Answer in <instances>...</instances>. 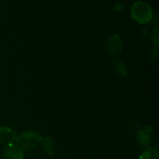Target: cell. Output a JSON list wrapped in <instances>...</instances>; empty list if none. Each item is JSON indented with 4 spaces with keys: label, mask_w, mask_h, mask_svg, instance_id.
<instances>
[{
    "label": "cell",
    "mask_w": 159,
    "mask_h": 159,
    "mask_svg": "<svg viewBox=\"0 0 159 159\" xmlns=\"http://www.w3.org/2000/svg\"><path fill=\"white\" fill-rule=\"evenodd\" d=\"M124 9V5H122L121 3H117V4L115 6V9L116 11H120Z\"/></svg>",
    "instance_id": "11"
},
{
    "label": "cell",
    "mask_w": 159,
    "mask_h": 159,
    "mask_svg": "<svg viewBox=\"0 0 159 159\" xmlns=\"http://www.w3.org/2000/svg\"><path fill=\"white\" fill-rule=\"evenodd\" d=\"M139 159H159V152L155 148H148L141 153Z\"/></svg>",
    "instance_id": "8"
},
{
    "label": "cell",
    "mask_w": 159,
    "mask_h": 159,
    "mask_svg": "<svg viewBox=\"0 0 159 159\" xmlns=\"http://www.w3.org/2000/svg\"><path fill=\"white\" fill-rule=\"evenodd\" d=\"M152 127H148L145 129L140 130L138 133V142L142 148H145L149 145L151 142L150 132Z\"/></svg>",
    "instance_id": "6"
},
{
    "label": "cell",
    "mask_w": 159,
    "mask_h": 159,
    "mask_svg": "<svg viewBox=\"0 0 159 159\" xmlns=\"http://www.w3.org/2000/svg\"><path fill=\"white\" fill-rule=\"evenodd\" d=\"M17 134L14 130L8 127H0V144L10 145L16 142Z\"/></svg>",
    "instance_id": "5"
},
{
    "label": "cell",
    "mask_w": 159,
    "mask_h": 159,
    "mask_svg": "<svg viewBox=\"0 0 159 159\" xmlns=\"http://www.w3.org/2000/svg\"><path fill=\"white\" fill-rule=\"evenodd\" d=\"M42 148L43 152L48 155H53L56 152V144L54 140L50 137L42 138Z\"/></svg>",
    "instance_id": "7"
},
{
    "label": "cell",
    "mask_w": 159,
    "mask_h": 159,
    "mask_svg": "<svg viewBox=\"0 0 159 159\" xmlns=\"http://www.w3.org/2000/svg\"><path fill=\"white\" fill-rule=\"evenodd\" d=\"M106 48L109 54L111 56H116L123 50V41L118 34H113L110 36L106 43Z\"/></svg>",
    "instance_id": "3"
},
{
    "label": "cell",
    "mask_w": 159,
    "mask_h": 159,
    "mask_svg": "<svg viewBox=\"0 0 159 159\" xmlns=\"http://www.w3.org/2000/svg\"><path fill=\"white\" fill-rule=\"evenodd\" d=\"M41 141L42 138L40 134L33 130H27L17 136L16 143L24 152L37 148Z\"/></svg>",
    "instance_id": "2"
},
{
    "label": "cell",
    "mask_w": 159,
    "mask_h": 159,
    "mask_svg": "<svg viewBox=\"0 0 159 159\" xmlns=\"http://www.w3.org/2000/svg\"><path fill=\"white\" fill-rule=\"evenodd\" d=\"M158 27L155 28V30H153L152 34V43L155 45V47L156 48H158V41H159V38H158V36H159V33H158Z\"/></svg>",
    "instance_id": "10"
},
{
    "label": "cell",
    "mask_w": 159,
    "mask_h": 159,
    "mask_svg": "<svg viewBox=\"0 0 159 159\" xmlns=\"http://www.w3.org/2000/svg\"><path fill=\"white\" fill-rule=\"evenodd\" d=\"M131 17L140 24L149 23L153 18V10L149 4L142 1L136 2L130 9Z\"/></svg>",
    "instance_id": "1"
},
{
    "label": "cell",
    "mask_w": 159,
    "mask_h": 159,
    "mask_svg": "<svg viewBox=\"0 0 159 159\" xmlns=\"http://www.w3.org/2000/svg\"><path fill=\"white\" fill-rule=\"evenodd\" d=\"M24 152L16 144L6 146L2 154V159H23Z\"/></svg>",
    "instance_id": "4"
},
{
    "label": "cell",
    "mask_w": 159,
    "mask_h": 159,
    "mask_svg": "<svg viewBox=\"0 0 159 159\" xmlns=\"http://www.w3.org/2000/svg\"><path fill=\"white\" fill-rule=\"evenodd\" d=\"M113 65H114V68L116 72L118 75L122 76H125L127 73V68L125 64L120 60L118 59H115L113 60Z\"/></svg>",
    "instance_id": "9"
}]
</instances>
